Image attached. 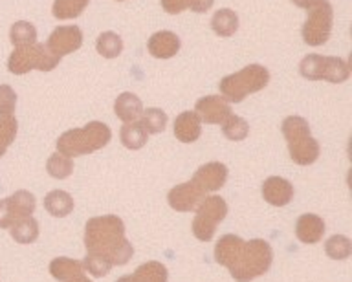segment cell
<instances>
[{"label":"cell","instance_id":"21","mask_svg":"<svg viewBox=\"0 0 352 282\" xmlns=\"http://www.w3.org/2000/svg\"><path fill=\"white\" fill-rule=\"evenodd\" d=\"M50 273L59 282H70L76 277L82 275V264L68 257H59L50 262Z\"/></svg>","mask_w":352,"mask_h":282},{"label":"cell","instance_id":"40","mask_svg":"<svg viewBox=\"0 0 352 282\" xmlns=\"http://www.w3.org/2000/svg\"><path fill=\"white\" fill-rule=\"evenodd\" d=\"M70 282H92V281H90V279H88V277L85 275V273H82V275L76 277V279H74V281H70Z\"/></svg>","mask_w":352,"mask_h":282},{"label":"cell","instance_id":"17","mask_svg":"<svg viewBox=\"0 0 352 282\" xmlns=\"http://www.w3.org/2000/svg\"><path fill=\"white\" fill-rule=\"evenodd\" d=\"M324 235V220L321 216L307 213L297 218L296 237L302 244H318Z\"/></svg>","mask_w":352,"mask_h":282},{"label":"cell","instance_id":"2","mask_svg":"<svg viewBox=\"0 0 352 282\" xmlns=\"http://www.w3.org/2000/svg\"><path fill=\"white\" fill-rule=\"evenodd\" d=\"M85 246L88 253L103 257L112 266H125L134 255L125 237V224L116 215L90 218L85 227Z\"/></svg>","mask_w":352,"mask_h":282},{"label":"cell","instance_id":"16","mask_svg":"<svg viewBox=\"0 0 352 282\" xmlns=\"http://www.w3.org/2000/svg\"><path fill=\"white\" fill-rule=\"evenodd\" d=\"M202 134V119L197 112H182L175 119V136L182 143H195Z\"/></svg>","mask_w":352,"mask_h":282},{"label":"cell","instance_id":"24","mask_svg":"<svg viewBox=\"0 0 352 282\" xmlns=\"http://www.w3.org/2000/svg\"><path fill=\"white\" fill-rule=\"evenodd\" d=\"M10 233L13 240L19 244H32L38 238V222L33 216H26L16 220L13 226L10 227Z\"/></svg>","mask_w":352,"mask_h":282},{"label":"cell","instance_id":"5","mask_svg":"<svg viewBox=\"0 0 352 282\" xmlns=\"http://www.w3.org/2000/svg\"><path fill=\"white\" fill-rule=\"evenodd\" d=\"M270 83V72L261 64H250L241 72L226 75L219 83L220 94L228 103H241L250 94L266 89Z\"/></svg>","mask_w":352,"mask_h":282},{"label":"cell","instance_id":"29","mask_svg":"<svg viewBox=\"0 0 352 282\" xmlns=\"http://www.w3.org/2000/svg\"><path fill=\"white\" fill-rule=\"evenodd\" d=\"M46 171L52 178L55 180H66L74 172V161L68 156L60 154V152H55L48 158L46 161Z\"/></svg>","mask_w":352,"mask_h":282},{"label":"cell","instance_id":"27","mask_svg":"<svg viewBox=\"0 0 352 282\" xmlns=\"http://www.w3.org/2000/svg\"><path fill=\"white\" fill-rule=\"evenodd\" d=\"M134 279H136V282H167L169 273H167V268L162 262L151 260V262H145L134 271Z\"/></svg>","mask_w":352,"mask_h":282},{"label":"cell","instance_id":"34","mask_svg":"<svg viewBox=\"0 0 352 282\" xmlns=\"http://www.w3.org/2000/svg\"><path fill=\"white\" fill-rule=\"evenodd\" d=\"M82 268H85V270H88V273H90V275L98 277L99 279V277L109 275L112 264H110L107 259H103V257H98V255L88 253L87 257H85V260H82Z\"/></svg>","mask_w":352,"mask_h":282},{"label":"cell","instance_id":"39","mask_svg":"<svg viewBox=\"0 0 352 282\" xmlns=\"http://www.w3.org/2000/svg\"><path fill=\"white\" fill-rule=\"evenodd\" d=\"M292 2H294V4H296L297 8H302V10H308V8L312 6L314 2H316V0H292Z\"/></svg>","mask_w":352,"mask_h":282},{"label":"cell","instance_id":"11","mask_svg":"<svg viewBox=\"0 0 352 282\" xmlns=\"http://www.w3.org/2000/svg\"><path fill=\"white\" fill-rule=\"evenodd\" d=\"M204 198H206V191L198 187L192 180L191 182L176 185V187L170 189L169 194H167V202H169L170 207L175 211H180V213L195 211Z\"/></svg>","mask_w":352,"mask_h":282},{"label":"cell","instance_id":"13","mask_svg":"<svg viewBox=\"0 0 352 282\" xmlns=\"http://www.w3.org/2000/svg\"><path fill=\"white\" fill-rule=\"evenodd\" d=\"M226 180H228V167L220 161L206 163L192 176V182L200 189H204L206 193H214L220 187H224Z\"/></svg>","mask_w":352,"mask_h":282},{"label":"cell","instance_id":"23","mask_svg":"<svg viewBox=\"0 0 352 282\" xmlns=\"http://www.w3.org/2000/svg\"><path fill=\"white\" fill-rule=\"evenodd\" d=\"M211 28L219 37H231L239 30V17L233 10H219L211 19Z\"/></svg>","mask_w":352,"mask_h":282},{"label":"cell","instance_id":"6","mask_svg":"<svg viewBox=\"0 0 352 282\" xmlns=\"http://www.w3.org/2000/svg\"><path fill=\"white\" fill-rule=\"evenodd\" d=\"M59 62V57L54 56L46 46L35 43V45L16 46L8 59V70L15 75H24L30 70L52 72Z\"/></svg>","mask_w":352,"mask_h":282},{"label":"cell","instance_id":"28","mask_svg":"<svg viewBox=\"0 0 352 282\" xmlns=\"http://www.w3.org/2000/svg\"><path fill=\"white\" fill-rule=\"evenodd\" d=\"M10 40L11 45L15 46H28L37 43V30L32 23L28 21H19L11 26L10 30Z\"/></svg>","mask_w":352,"mask_h":282},{"label":"cell","instance_id":"38","mask_svg":"<svg viewBox=\"0 0 352 282\" xmlns=\"http://www.w3.org/2000/svg\"><path fill=\"white\" fill-rule=\"evenodd\" d=\"M213 4L214 0H189V8H191V12L195 13H206L208 10H211Z\"/></svg>","mask_w":352,"mask_h":282},{"label":"cell","instance_id":"33","mask_svg":"<svg viewBox=\"0 0 352 282\" xmlns=\"http://www.w3.org/2000/svg\"><path fill=\"white\" fill-rule=\"evenodd\" d=\"M19 123L13 116H0V158L10 149V145L15 141Z\"/></svg>","mask_w":352,"mask_h":282},{"label":"cell","instance_id":"20","mask_svg":"<svg viewBox=\"0 0 352 282\" xmlns=\"http://www.w3.org/2000/svg\"><path fill=\"white\" fill-rule=\"evenodd\" d=\"M6 200H8V207H10V213L15 222L26 218V216H32L35 205H37V200L30 191H16L15 194H11Z\"/></svg>","mask_w":352,"mask_h":282},{"label":"cell","instance_id":"4","mask_svg":"<svg viewBox=\"0 0 352 282\" xmlns=\"http://www.w3.org/2000/svg\"><path fill=\"white\" fill-rule=\"evenodd\" d=\"M290 158L297 165H312L319 158V143L310 136V127L305 117L290 116L280 125Z\"/></svg>","mask_w":352,"mask_h":282},{"label":"cell","instance_id":"15","mask_svg":"<svg viewBox=\"0 0 352 282\" xmlns=\"http://www.w3.org/2000/svg\"><path fill=\"white\" fill-rule=\"evenodd\" d=\"M180 39H178V35L173 34V32H158V34H154L147 43L148 54L156 59H170V57H175L178 51H180Z\"/></svg>","mask_w":352,"mask_h":282},{"label":"cell","instance_id":"3","mask_svg":"<svg viewBox=\"0 0 352 282\" xmlns=\"http://www.w3.org/2000/svg\"><path fill=\"white\" fill-rule=\"evenodd\" d=\"M110 138H112V132L104 123L92 121L82 128H74V130H66L65 134H60L57 139V152L68 158L90 154L107 147Z\"/></svg>","mask_w":352,"mask_h":282},{"label":"cell","instance_id":"35","mask_svg":"<svg viewBox=\"0 0 352 282\" xmlns=\"http://www.w3.org/2000/svg\"><path fill=\"white\" fill-rule=\"evenodd\" d=\"M16 94L10 84H0V116H11L15 112Z\"/></svg>","mask_w":352,"mask_h":282},{"label":"cell","instance_id":"12","mask_svg":"<svg viewBox=\"0 0 352 282\" xmlns=\"http://www.w3.org/2000/svg\"><path fill=\"white\" fill-rule=\"evenodd\" d=\"M195 112L202 121L209 123V125H222L231 116V106L220 95H206L197 101Z\"/></svg>","mask_w":352,"mask_h":282},{"label":"cell","instance_id":"31","mask_svg":"<svg viewBox=\"0 0 352 282\" xmlns=\"http://www.w3.org/2000/svg\"><path fill=\"white\" fill-rule=\"evenodd\" d=\"M222 134H224L228 139H231V141H242V139H246L248 134H250V125H248L246 119H242V117L231 114V116L222 123Z\"/></svg>","mask_w":352,"mask_h":282},{"label":"cell","instance_id":"19","mask_svg":"<svg viewBox=\"0 0 352 282\" xmlns=\"http://www.w3.org/2000/svg\"><path fill=\"white\" fill-rule=\"evenodd\" d=\"M44 209L55 218H65L74 211V198L66 191L55 189L44 196Z\"/></svg>","mask_w":352,"mask_h":282},{"label":"cell","instance_id":"37","mask_svg":"<svg viewBox=\"0 0 352 282\" xmlns=\"http://www.w3.org/2000/svg\"><path fill=\"white\" fill-rule=\"evenodd\" d=\"M13 224H15V220H13L10 207H8V200H0V229H10Z\"/></svg>","mask_w":352,"mask_h":282},{"label":"cell","instance_id":"42","mask_svg":"<svg viewBox=\"0 0 352 282\" xmlns=\"http://www.w3.org/2000/svg\"><path fill=\"white\" fill-rule=\"evenodd\" d=\"M118 2H123V0H118Z\"/></svg>","mask_w":352,"mask_h":282},{"label":"cell","instance_id":"32","mask_svg":"<svg viewBox=\"0 0 352 282\" xmlns=\"http://www.w3.org/2000/svg\"><path fill=\"white\" fill-rule=\"evenodd\" d=\"M142 125L147 134L164 132L167 127V114L162 108H147L142 114Z\"/></svg>","mask_w":352,"mask_h":282},{"label":"cell","instance_id":"18","mask_svg":"<svg viewBox=\"0 0 352 282\" xmlns=\"http://www.w3.org/2000/svg\"><path fill=\"white\" fill-rule=\"evenodd\" d=\"M114 112L118 119H121L123 123L138 121V117L143 114L142 99L136 94H132V92H123L116 99Z\"/></svg>","mask_w":352,"mask_h":282},{"label":"cell","instance_id":"9","mask_svg":"<svg viewBox=\"0 0 352 282\" xmlns=\"http://www.w3.org/2000/svg\"><path fill=\"white\" fill-rule=\"evenodd\" d=\"M226 215H228V204L224 198L206 196L192 220V235L202 242H209L214 237L217 226L224 220Z\"/></svg>","mask_w":352,"mask_h":282},{"label":"cell","instance_id":"8","mask_svg":"<svg viewBox=\"0 0 352 282\" xmlns=\"http://www.w3.org/2000/svg\"><path fill=\"white\" fill-rule=\"evenodd\" d=\"M307 23L302 24V40L308 46H323L330 39L332 24H334V10L329 0H316L308 8Z\"/></svg>","mask_w":352,"mask_h":282},{"label":"cell","instance_id":"41","mask_svg":"<svg viewBox=\"0 0 352 282\" xmlns=\"http://www.w3.org/2000/svg\"><path fill=\"white\" fill-rule=\"evenodd\" d=\"M116 282H136V279H134V275H126V277H121V279H118Z\"/></svg>","mask_w":352,"mask_h":282},{"label":"cell","instance_id":"7","mask_svg":"<svg viewBox=\"0 0 352 282\" xmlns=\"http://www.w3.org/2000/svg\"><path fill=\"white\" fill-rule=\"evenodd\" d=\"M299 73L308 81H329L340 84L351 78V67L341 57H323L310 54L299 64Z\"/></svg>","mask_w":352,"mask_h":282},{"label":"cell","instance_id":"10","mask_svg":"<svg viewBox=\"0 0 352 282\" xmlns=\"http://www.w3.org/2000/svg\"><path fill=\"white\" fill-rule=\"evenodd\" d=\"M82 45V32L77 26H59L48 37V48L54 56L63 59L68 54H74Z\"/></svg>","mask_w":352,"mask_h":282},{"label":"cell","instance_id":"30","mask_svg":"<svg viewBox=\"0 0 352 282\" xmlns=\"http://www.w3.org/2000/svg\"><path fill=\"white\" fill-rule=\"evenodd\" d=\"M324 251L332 260H345L351 257L352 253V242L351 238H346L345 235H334L330 237L324 244Z\"/></svg>","mask_w":352,"mask_h":282},{"label":"cell","instance_id":"1","mask_svg":"<svg viewBox=\"0 0 352 282\" xmlns=\"http://www.w3.org/2000/svg\"><path fill=\"white\" fill-rule=\"evenodd\" d=\"M214 260L228 268L235 281L250 282L270 270L274 251L263 238L244 242L236 235H224L214 246Z\"/></svg>","mask_w":352,"mask_h":282},{"label":"cell","instance_id":"25","mask_svg":"<svg viewBox=\"0 0 352 282\" xmlns=\"http://www.w3.org/2000/svg\"><path fill=\"white\" fill-rule=\"evenodd\" d=\"M96 50L104 59H116L123 51V39L114 32H104L96 40Z\"/></svg>","mask_w":352,"mask_h":282},{"label":"cell","instance_id":"36","mask_svg":"<svg viewBox=\"0 0 352 282\" xmlns=\"http://www.w3.org/2000/svg\"><path fill=\"white\" fill-rule=\"evenodd\" d=\"M162 8L169 15H178L189 8V0H162Z\"/></svg>","mask_w":352,"mask_h":282},{"label":"cell","instance_id":"14","mask_svg":"<svg viewBox=\"0 0 352 282\" xmlns=\"http://www.w3.org/2000/svg\"><path fill=\"white\" fill-rule=\"evenodd\" d=\"M263 196L270 205L285 207L294 198V185L280 176H270L263 183Z\"/></svg>","mask_w":352,"mask_h":282},{"label":"cell","instance_id":"22","mask_svg":"<svg viewBox=\"0 0 352 282\" xmlns=\"http://www.w3.org/2000/svg\"><path fill=\"white\" fill-rule=\"evenodd\" d=\"M120 138H121V143L125 145L126 149L140 150L143 145L147 143L148 134L147 130L143 128L142 121H131V123H125V125L121 127Z\"/></svg>","mask_w":352,"mask_h":282},{"label":"cell","instance_id":"26","mask_svg":"<svg viewBox=\"0 0 352 282\" xmlns=\"http://www.w3.org/2000/svg\"><path fill=\"white\" fill-rule=\"evenodd\" d=\"M90 0H55L52 13L55 19L59 21H70V19H77L85 10H87Z\"/></svg>","mask_w":352,"mask_h":282}]
</instances>
